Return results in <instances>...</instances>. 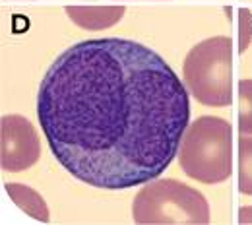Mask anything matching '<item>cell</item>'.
<instances>
[{
	"label": "cell",
	"instance_id": "ba28073f",
	"mask_svg": "<svg viewBox=\"0 0 252 225\" xmlns=\"http://www.w3.org/2000/svg\"><path fill=\"white\" fill-rule=\"evenodd\" d=\"M239 191L252 196V136L239 138Z\"/></svg>",
	"mask_w": 252,
	"mask_h": 225
},
{
	"label": "cell",
	"instance_id": "277c9868",
	"mask_svg": "<svg viewBox=\"0 0 252 225\" xmlns=\"http://www.w3.org/2000/svg\"><path fill=\"white\" fill-rule=\"evenodd\" d=\"M138 225H206L210 204L204 194L175 179H154L146 183L132 204Z\"/></svg>",
	"mask_w": 252,
	"mask_h": 225
},
{
	"label": "cell",
	"instance_id": "6da1fadb",
	"mask_svg": "<svg viewBox=\"0 0 252 225\" xmlns=\"http://www.w3.org/2000/svg\"><path fill=\"white\" fill-rule=\"evenodd\" d=\"M37 119L57 161L105 191L146 185L171 165L190 125L187 86L142 43L72 45L45 72Z\"/></svg>",
	"mask_w": 252,
	"mask_h": 225
},
{
	"label": "cell",
	"instance_id": "5b68a950",
	"mask_svg": "<svg viewBox=\"0 0 252 225\" xmlns=\"http://www.w3.org/2000/svg\"><path fill=\"white\" fill-rule=\"evenodd\" d=\"M41 158L37 130L22 115L0 119V165L6 173H22Z\"/></svg>",
	"mask_w": 252,
	"mask_h": 225
},
{
	"label": "cell",
	"instance_id": "30bf717a",
	"mask_svg": "<svg viewBox=\"0 0 252 225\" xmlns=\"http://www.w3.org/2000/svg\"><path fill=\"white\" fill-rule=\"evenodd\" d=\"M239 222L241 224H252V206L239 210Z\"/></svg>",
	"mask_w": 252,
	"mask_h": 225
},
{
	"label": "cell",
	"instance_id": "9c48e42d",
	"mask_svg": "<svg viewBox=\"0 0 252 225\" xmlns=\"http://www.w3.org/2000/svg\"><path fill=\"white\" fill-rule=\"evenodd\" d=\"M239 132L252 134V80L239 82Z\"/></svg>",
	"mask_w": 252,
	"mask_h": 225
},
{
	"label": "cell",
	"instance_id": "7a4b0ae2",
	"mask_svg": "<svg viewBox=\"0 0 252 225\" xmlns=\"http://www.w3.org/2000/svg\"><path fill=\"white\" fill-rule=\"evenodd\" d=\"M183 173L204 185H218L233 173V129L220 119L204 115L190 123L179 148Z\"/></svg>",
	"mask_w": 252,
	"mask_h": 225
},
{
	"label": "cell",
	"instance_id": "8992f818",
	"mask_svg": "<svg viewBox=\"0 0 252 225\" xmlns=\"http://www.w3.org/2000/svg\"><path fill=\"white\" fill-rule=\"evenodd\" d=\"M66 16L82 30L99 32L117 26L125 16V6H66Z\"/></svg>",
	"mask_w": 252,
	"mask_h": 225
},
{
	"label": "cell",
	"instance_id": "3957f363",
	"mask_svg": "<svg viewBox=\"0 0 252 225\" xmlns=\"http://www.w3.org/2000/svg\"><path fill=\"white\" fill-rule=\"evenodd\" d=\"M183 84L198 103L229 107L233 103L231 37L216 35L194 45L183 63Z\"/></svg>",
	"mask_w": 252,
	"mask_h": 225
},
{
	"label": "cell",
	"instance_id": "52a82bcc",
	"mask_svg": "<svg viewBox=\"0 0 252 225\" xmlns=\"http://www.w3.org/2000/svg\"><path fill=\"white\" fill-rule=\"evenodd\" d=\"M4 191L12 198V202L20 210H24L30 218L37 220V222H43V224H47L51 220V212H49L45 198L35 189L28 187V185H22V183H6Z\"/></svg>",
	"mask_w": 252,
	"mask_h": 225
}]
</instances>
